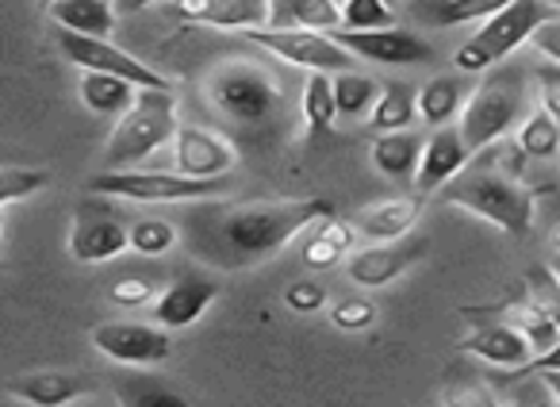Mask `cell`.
Returning <instances> with one entry per match:
<instances>
[{
	"label": "cell",
	"mask_w": 560,
	"mask_h": 407,
	"mask_svg": "<svg viewBox=\"0 0 560 407\" xmlns=\"http://www.w3.org/2000/svg\"><path fill=\"white\" fill-rule=\"evenodd\" d=\"M185 220V243L192 258L219 269H254L280 254L300 231L335 216V203L312 200H200Z\"/></svg>",
	"instance_id": "1"
},
{
	"label": "cell",
	"mask_w": 560,
	"mask_h": 407,
	"mask_svg": "<svg viewBox=\"0 0 560 407\" xmlns=\"http://www.w3.org/2000/svg\"><path fill=\"white\" fill-rule=\"evenodd\" d=\"M442 196H445V203L480 216L483 223H491V228L506 231V235H514V239L534 231V220H537L534 193L522 185V177L506 173L495 158L472 162L465 173H457V177L442 188Z\"/></svg>",
	"instance_id": "2"
},
{
	"label": "cell",
	"mask_w": 560,
	"mask_h": 407,
	"mask_svg": "<svg viewBox=\"0 0 560 407\" xmlns=\"http://www.w3.org/2000/svg\"><path fill=\"white\" fill-rule=\"evenodd\" d=\"M529 101V89L522 70L514 66H495L480 85L472 89L465 112H460V135H465L468 150L480 154V150L495 147L511 135V127L522 119Z\"/></svg>",
	"instance_id": "3"
},
{
	"label": "cell",
	"mask_w": 560,
	"mask_h": 407,
	"mask_svg": "<svg viewBox=\"0 0 560 407\" xmlns=\"http://www.w3.org/2000/svg\"><path fill=\"white\" fill-rule=\"evenodd\" d=\"M557 16L549 0H514L503 12L480 24V32L453 55V66L460 73H488L495 62L511 58V50H518L522 43H529L537 35V27L549 24Z\"/></svg>",
	"instance_id": "4"
},
{
	"label": "cell",
	"mask_w": 560,
	"mask_h": 407,
	"mask_svg": "<svg viewBox=\"0 0 560 407\" xmlns=\"http://www.w3.org/2000/svg\"><path fill=\"white\" fill-rule=\"evenodd\" d=\"M180 131L177 119V101L173 93H162V89H139V101L116 124L108 139V165L112 170H131L142 158H150L158 147L173 142Z\"/></svg>",
	"instance_id": "5"
},
{
	"label": "cell",
	"mask_w": 560,
	"mask_h": 407,
	"mask_svg": "<svg viewBox=\"0 0 560 407\" xmlns=\"http://www.w3.org/2000/svg\"><path fill=\"white\" fill-rule=\"evenodd\" d=\"M231 181L226 177H188V173H162V170H112L96 173L89 181L93 196H112V200H135V203H196V200H215L226 193Z\"/></svg>",
	"instance_id": "6"
},
{
	"label": "cell",
	"mask_w": 560,
	"mask_h": 407,
	"mask_svg": "<svg viewBox=\"0 0 560 407\" xmlns=\"http://www.w3.org/2000/svg\"><path fill=\"white\" fill-rule=\"evenodd\" d=\"M208 101L234 124H261L280 104L277 81L249 62H226L208 73Z\"/></svg>",
	"instance_id": "7"
},
{
	"label": "cell",
	"mask_w": 560,
	"mask_h": 407,
	"mask_svg": "<svg viewBox=\"0 0 560 407\" xmlns=\"http://www.w3.org/2000/svg\"><path fill=\"white\" fill-rule=\"evenodd\" d=\"M70 258L96 266V261H112L124 251H131V223L116 208L112 196H85L78 203L70 223Z\"/></svg>",
	"instance_id": "8"
},
{
	"label": "cell",
	"mask_w": 560,
	"mask_h": 407,
	"mask_svg": "<svg viewBox=\"0 0 560 407\" xmlns=\"http://www.w3.org/2000/svg\"><path fill=\"white\" fill-rule=\"evenodd\" d=\"M254 47L277 55L280 62L300 66L307 73H346L353 70V55L346 47H338L330 35L307 32V27H257V32L242 35Z\"/></svg>",
	"instance_id": "9"
},
{
	"label": "cell",
	"mask_w": 560,
	"mask_h": 407,
	"mask_svg": "<svg viewBox=\"0 0 560 407\" xmlns=\"http://www.w3.org/2000/svg\"><path fill=\"white\" fill-rule=\"evenodd\" d=\"M58 47H62V55L70 58L73 66H81L85 73H112V78H124L139 89H162V93H173V89H177L165 73H158L154 66L139 62V58L127 55V50L112 47L108 39H89V35L58 32Z\"/></svg>",
	"instance_id": "10"
},
{
	"label": "cell",
	"mask_w": 560,
	"mask_h": 407,
	"mask_svg": "<svg viewBox=\"0 0 560 407\" xmlns=\"http://www.w3.org/2000/svg\"><path fill=\"white\" fill-rule=\"evenodd\" d=\"M93 346L112 358L116 365H162L173 350V338L165 327L139 319H108L101 327H93Z\"/></svg>",
	"instance_id": "11"
},
{
	"label": "cell",
	"mask_w": 560,
	"mask_h": 407,
	"mask_svg": "<svg viewBox=\"0 0 560 407\" xmlns=\"http://www.w3.org/2000/svg\"><path fill=\"white\" fill-rule=\"evenodd\" d=\"M338 47H346L353 58H365L376 66H422L434 58L430 43L422 35L407 32V27H381V32H330Z\"/></svg>",
	"instance_id": "12"
},
{
	"label": "cell",
	"mask_w": 560,
	"mask_h": 407,
	"mask_svg": "<svg viewBox=\"0 0 560 407\" xmlns=\"http://www.w3.org/2000/svg\"><path fill=\"white\" fill-rule=\"evenodd\" d=\"M427 251H430L427 239H396V243L365 246V251H353L346 258V277L353 284H361V289H384L399 274H407Z\"/></svg>",
	"instance_id": "13"
},
{
	"label": "cell",
	"mask_w": 560,
	"mask_h": 407,
	"mask_svg": "<svg viewBox=\"0 0 560 407\" xmlns=\"http://www.w3.org/2000/svg\"><path fill=\"white\" fill-rule=\"evenodd\" d=\"M215 296H219L215 277L203 274V269H188V274H180L177 281L154 300V323L165 330H185L208 312Z\"/></svg>",
	"instance_id": "14"
},
{
	"label": "cell",
	"mask_w": 560,
	"mask_h": 407,
	"mask_svg": "<svg viewBox=\"0 0 560 407\" xmlns=\"http://www.w3.org/2000/svg\"><path fill=\"white\" fill-rule=\"evenodd\" d=\"M173 150H177V170L188 177H226V170L238 162L231 139L200 124H180Z\"/></svg>",
	"instance_id": "15"
},
{
	"label": "cell",
	"mask_w": 560,
	"mask_h": 407,
	"mask_svg": "<svg viewBox=\"0 0 560 407\" xmlns=\"http://www.w3.org/2000/svg\"><path fill=\"white\" fill-rule=\"evenodd\" d=\"M472 165V150H468L465 135L460 127L445 124L430 135L427 150H422V165H419V177H415V188L419 196H430V193H442L457 173H465Z\"/></svg>",
	"instance_id": "16"
},
{
	"label": "cell",
	"mask_w": 560,
	"mask_h": 407,
	"mask_svg": "<svg viewBox=\"0 0 560 407\" xmlns=\"http://www.w3.org/2000/svg\"><path fill=\"white\" fill-rule=\"evenodd\" d=\"M457 350L495 369H526L534 361V346L514 323H480L460 338Z\"/></svg>",
	"instance_id": "17"
},
{
	"label": "cell",
	"mask_w": 560,
	"mask_h": 407,
	"mask_svg": "<svg viewBox=\"0 0 560 407\" xmlns=\"http://www.w3.org/2000/svg\"><path fill=\"white\" fill-rule=\"evenodd\" d=\"M419 216H422L419 196H396V200H381V203H373V208H365V212H358L350 223L361 235L376 239V243H396V239L411 235Z\"/></svg>",
	"instance_id": "18"
},
{
	"label": "cell",
	"mask_w": 560,
	"mask_h": 407,
	"mask_svg": "<svg viewBox=\"0 0 560 407\" xmlns=\"http://www.w3.org/2000/svg\"><path fill=\"white\" fill-rule=\"evenodd\" d=\"M93 384L78 373H24V376H12L9 381V396L12 399H24L32 407H66L73 399H81Z\"/></svg>",
	"instance_id": "19"
},
{
	"label": "cell",
	"mask_w": 560,
	"mask_h": 407,
	"mask_svg": "<svg viewBox=\"0 0 560 407\" xmlns=\"http://www.w3.org/2000/svg\"><path fill=\"white\" fill-rule=\"evenodd\" d=\"M476 85H468V73H438L434 81L419 89V116L427 119L430 127H445L465 112L468 96H472Z\"/></svg>",
	"instance_id": "20"
},
{
	"label": "cell",
	"mask_w": 560,
	"mask_h": 407,
	"mask_svg": "<svg viewBox=\"0 0 560 407\" xmlns=\"http://www.w3.org/2000/svg\"><path fill=\"white\" fill-rule=\"evenodd\" d=\"M422 150H427V139H419L415 131H392L373 139V165L392 181H415L422 165Z\"/></svg>",
	"instance_id": "21"
},
{
	"label": "cell",
	"mask_w": 560,
	"mask_h": 407,
	"mask_svg": "<svg viewBox=\"0 0 560 407\" xmlns=\"http://www.w3.org/2000/svg\"><path fill=\"white\" fill-rule=\"evenodd\" d=\"M47 16L58 24V32L89 35V39H108L112 27H116L112 0H58Z\"/></svg>",
	"instance_id": "22"
},
{
	"label": "cell",
	"mask_w": 560,
	"mask_h": 407,
	"mask_svg": "<svg viewBox=\"0 0 560 407\" xmlns=\"http://www.w3.org/2000/svg\"><path fill=\"white\" fill-rule=\"evenodd\" d=\"M200 27H223V32H257V27H269V0H211L208 9L192 20Z\"/></svg>",
	"instance_id": "23"
},
{
	"label": "cell",
	"mask_w": 560,
	"mask_h": 407,
	"mask_svg": "<svg viewBox=\"0 0 560 407\" xmlns=\"http://www.w3.org/2000/svg\"><path fill=\"white\" fill-rule=\"evenodd\" d=\"M78 93L85 101V108L101 112V116H124L139 101V85L124 78H112V73H81Z\"/></svg>",
	"instance_id": "24"
},
{
	"label": "cell",
	"mask_w": 560,
	"mask_h": 407,
	"mask_svg": "<svg viewBox=\"0 0 560 407\" xmlns=\"http://www.w3.org/2000/svg\"><path fill=\"white\" fill-rule=\"evenodd\" d=\"M514 0H422L419 16L430 27H460V24H488L495 12H503Z\"/></svg>",
	"instance_id": "25"
},
{
	"label": "cell",
	"mask_w": 560,
	"mask_h": 407,
	"mask_svg": "<svg viewBox=\"0 0 560 407\" xmlns=\"http://www.w3.org/2000/svg\"><path fill=\"white\" fill-rule=\"evenodd\" d=\"M499 384L476 373L472 365H453L442 381V404L445 407H499Z\"/></svg>",
	"instance_id": "26"
},
{
	"label": "cell",
	"mask_w": 560,
	"mask_h": 407,
	"mask_svg": "<svg viewBox=\"0 0 560 407\" xmlns=\"http://www.w3.org/2000/svg\"><path fill=\"white\" fill-rule=\"evenodd\" d=\"M353 235H358V228H353L350 220H338V216H330V220H323V228L315 231L312 239H307L304 261H307L312 269H330V266H338L342 258H350Z\"/></svg>",
	"instance_id": "27"
},
{
	"label": "cell",
	"mask_w": 560,
	"mask_h": 407,
	"mask_svg": "<svg viewBox=\"0 0 560 407\" xmlns=\"http://www.w3.org/2000/svg\"><path fill=\"white\" fill-rule=\"evenodd\" d=\"M415 116H419V93L411 85H404V81H388L373 116H369V124H373V131L392 135V131H407L415 124Z\"/></svg>",
	"instance_id": "28"
},
{
	"label": "cell",
	"mask_w": 560,
	"mask_h": 407,
	"mask_svg": "<svg viewBox=\"0 0 560 407\" xmlns=\"http://www.w3.org/2000/svg\"><path fill=\"white\" fill-rule=\"evenodd\" d=\"M338 119V101H335V73H307L304 81V124L312 139L330 135Z\"/></svg>",
	"instance_id": "29"
},
{
	"label": "cell",
	"mask_w": 560,
	"mask_h": 407,
	"mask_svg": "<svg viewBox=\"0 0 560 407\" xmlns=\"http://www.w3.org/2000/svg\"><path fill=\"white\" fill-rule=\"evenodd\" d=\"M384 85L369 73H358V70H346V73H335V101H338V112L342 116H361V112H373L376 101H381Z\"/></svg>",
	"instance_id": "30"
},
{
	"label": "cell",
	"mask_w": 560,
	"mask_h": 407,
	"mask_svg": "<svg viewBox=\"0 0 560 407\" xmlns=\"http://www.w3.org/2000/svg\"><path fill=\"white\" fill-rule=\"evenodd\" d=\"M514 142H518L529 158H557L560 154V124L545 108H537L522 119L518 139Z\"/></svg>",
	"instance_id": "31"
},
{
	"label": "cell",
	"mask_w": 560,
	"mask_h": 407,
	"mask_svg": "<svg viewBox=\"0 0 560 407\" xmlns=\"http://www.w3.org/2000/svg\"><path fill=\"white\" fill-rule=\"evenodd\" d=\"M522 300L560 327V277L549 266H534L522 277Z\"/></svg>",
	"instance_id": "32"
},
{
	"label": "cell",
	"mask_w": 560,
	"mask_h": 407,
	"mask_svg": "<svg viewBox=\"0 0 560 407\" xmlns=\"http://www.w3.org/2000/svg\"><path fill=\"white\" fill-rule=\"evenodd\" d=\"M119 404L124 407H192L180 392H173L170 384L150 381V376H124L119 384Z\"/></svg>",
	"instance_id": "33"
},
{
	"label": "cell",
	"mask_w": 560,
	"mask_h": 407,
	"mask_svg": "<svg viewBox=\"0 0 560 407\" xmlns=\"http://www.w3.org/2000/svg\"><path fill=\"white\" fill-rule=\"evenodd\" d=\"M177 243H180V235H177V228H173L170 220H154V216H147V220L131 223V251L147 254V258L170 254Z\"/></svg>",
	"instance_id": "34"
},
{
	"label": "cell",
	"mask_w": 560,
	"mask_h": 407,
	"mask_svg": "<svg viewBox=\"0 0 560 407\" xmlns=\"http://www.w3.org/2000/svg\"><path fill=\"white\" fill-rule=\"evenodd\" d=\"M511 323H514V327H522V335L529 338V346H534L537 353L552 350V346L560 342V327H557V323L545 319L541 312H534V307H529L522 296L511 304Z\"/></svg>",
	"instance_id": "35"
},
{
	"label": "cell",
	"mask_w": 560,
	"mask_h": 407,
	"mask_svg": "<svg viewBox=\"0 0 560 407\" xmlns=\"http://www.w3.org/2000/svg\"><path fill=\"white\" fill-rule=\"evenodd\" d=\"M392 9L384 0H346L342 4V27L346 32H381L392 27Z\"/></svg>",
	"instance_id": "36"
},
{
	"label": "cell",
	"mask_w": 560,
	"mask_h": 407,
	"mask_svg": "<svg viewBox=\"0 0 560 407\" xmlns=\"http://www.w3.org/2000/svg\"><path fill=\"white\" fill-rule=\"evenodd\" d=\"M47 185H50L47 170H20V165H9V170L0 173V203H16Z\"/></svg>",
	"instance_id": "37"
},
{
	"label": "cell",
	"mask_w": 560,
	"mask_h": 407,
	"mask_svg": "<svg viewBox=\"0 0 560 407\" xmlns=\"http://www.w3.org/2000/svg\"><path fill=\"white\" fill-rule=\"evenodd\" d=\"M511 407H557L552 404V388L545 384V376L537 373H514L511 381Z\"/></svg>",
	"instance_id": "38"
},
{
	"label": "cell",
	"mask_w": 560,
	"mask_h": 407,
	"mask_svg": "<svg viewBox=\"0 0 560 407\" xmlns=\"http://www.w3.org/2000/svg\"><path fill=\"white\" fill-rule=\"evenodd\" d=\"M330 323H335L338 330H369L376 323V304L373 300H361V296H353V300H342V304H335L330 307Z\"/></svg>",
	"instance_id": "39"
},
{
	"label": "cell",
	"mask_w": 560,
	"mask_h": 407,
	"mask_svg": "<svg viewBox=\"0 0 560 407\" xmlns=\"http://www.w3.org/2000/svg\"><path fill=\"white\" fill-rule=\"evenodd\" d=\"M534 85H537V104L560 124V66L557 62L541 66V70L534 73Z\"/></svg>",
	"instance_id": "40"
},
{
	"label": "cell",
	"mask_w": 560,
	"mask_h": 407,
	"mask_svg": "<svg viewBox=\"0 0 560 407\" xmlns=\"http://www.w3.org/2000/svg\"><path fill=\"white\" fill-rule=\"evenodd\" d=\"M158 292H154V284L147 281V277H124V281H116L112 284V304H119V307H142V304H150Z\"/></svg>",
	"instance_id": "41"
},
{
	"label": "cell",
	"mask_w": 560,
	"mask_h": 407,
	"mask_svg": "<svg viewBox=\"0 0 560 407\" xmlns=\"http://www.w3.org/2000/svg\"><path fill=\"white\" fill-rule=\"evenodd\" d=\"M284 304H289L292 312H319V307L327 304V289H323L319 281H292L289 289H284Z\"/></svg>",
	"instance_id": "42"
},
{
	"label": "cell",
	"mask_w": 560,
	"mask_h": 407,
	"mask_svg": "<svg viewBox=\"0 0 560 407\" xmlns=\"http://www.w3.org/2000/svg\"><path fill=\"white\" fill-rule=\"evenodd\" d=\"M529 43H534V47L541 50V55L549 58V62L560 66V16H552L549 24L537 27V35Z\"/></svg>",
	"instance_id": "43"
},
{
	"label": "cell",
	"mask_w": 560,
	"mask_h": 407,
	"mask_svg": "<svg viewBox=\"0 0 560 407\" xmlns=\"http://www.w3.org/2000/svg\"><path fill=\"white\" fill-rule=\"evenodd\" d=\"M552 369H560V342L552 346V350L537 353V358L529 361L526 369H518V373H552Z\"/></svg>",
	"instance_id": "44"
},
{
	"label": "cell",
	"mask_w": 560,
	"mask_h": 407,
	"mask_svg": "<svg viewBox=\"0 0 560 407\" xmlns=\"http://www.w3.org/2000/svg\"><path fill=\"white\" fill-rule=\"evenodd\" d=\"M537 376H545V384L552 388V396L560 399V369H552V373H537Z\"/></svg>",
	"instance_id": "45"
},
{
	"label": "cell",
	"mask_w": 560,
	"mask_h": 407,
	"mask_svg": "<svg viewBox=\"0 0 560 407\" xmlns=\"http://www.w3.org/2000/svg\"><path fill=\"white\" fill-rule=\"evenodd\" d=\"M549 269H552V274H557V277H560V251H557V254H552V261H549Z\"/></svg>",
	"instance_id": "46"
},
{
	"label": "cell",
	"mask_w": 560,
	"mask_h": 407,
	"mask_svg": "<svg viewBox=\"0 0 560 407\" xmlns=\"http://www.w3.org/2000/svg\"><path fill=\"white\" fill-rule=\"evenodd\" d=\"M55 4H58V0H39V9H43V12H50Z\"/></svg>",
	"instance_id": "47"
},
{
	"label": "cell",
	"mask_w": 560,
	"mask_h": 407,
	"mask_svg": "<svg viewBox=\"0 0 560 407\" xmlns=\"http://www.w3.org/2000/svg\"><path fill=\"white\" fill-rule=\"evenodd\" d=\"M552 246H557V251H560V228L552 231Z\"/></svg>",
	"instance_id": "48"
},
{
	"label": "cell",
	"mask_w": 560,
	"mask_h": 407,
	"mask_svg": "<svg viewBox=\"0 0 560 407\" xmlns=\"http://www.w3.org/2000/svg\"><path fill=\"white\" fill-rule=\"evenodd\" d=\"M384 4H388V9H396V4H399V0H384Z\"/></svg>",
	"instance_id": "49"
},
{
	"label": "cell",
	"mask_w": 560,
	"mask_h": 407,
	"mask_svg": "<svg viewBox=\"0 0 560 407\" xmlns=\"http://www.w3.org/2000/svg\"><path fill=\"white\" fill-rule=\"evenodd\" d=\"M549 4H552V9H560V0H549Z\"/></svg>",
	"instance_id": "50"
},
{
	"label": "cell",
	"mask_w": 560,
	"mask_h": 407,
	"mask_svg": "<svg viewBox=\"0 0 560 407\" xmlns=\"http://www.w3.org/2000/svg\"><path fill=\"white\" fill-rule=\"evenodd\" d=\"M335 4H338V9H342V4H346V0H335Z\"/></svg>",
	"instance_id": "51"
}]
</instances>
